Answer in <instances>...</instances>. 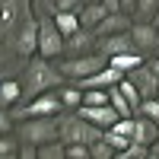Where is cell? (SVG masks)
Returning <instances> with one entry per match:
<instances>
[{"label":"cell","instance_id":"1","mask_svg":"<svg viewBox=\"0 0 159 159\" xmlns=\"http://www.w3.org/2000/svg\"><path fill=\"white\" fill-rule=\"evenodd\" d=\"M64 80L67 76L61 73L57 61H51V57H45V54L35 51V54L29 57V64H25V70H22V96L35 99V96H42V92H51V89L64 86Z\"/></svg>","mask_w":159,"mask_h":159},{"label":"cell","instance_id":"2","mask_svg":"<svg viewBox=\"0 0 159 159\" xmlns=\"http://www.w3.org/2000/svg\"><path fill=\"white\" fill-rule=\"evenodd\" d=\"M57 127H61V140L64 143H96L102 137V127L86 121L80 111H61L57 115Z\"/></svg>","mask_w":159,"mask_h":159},{"label":"cell","instance_id":"3","mask_svg":"<svg viewBox=\"0 0 159 159\" xmlns=\"http://www.w3.org/2000/svg\"><path fill=\"white\" fill-rule=\"evenodd\" d=\"M16 134H19V140H25V143H35V147H42V143H48V140H57V137H61L57 115L22 118V121H16Z\"/></svg>","mask_w":159,"mask_h":159},{"label":"cell","instance_id":"4","mask_svg":"<svg viewBox=\"0 0 159 159\" xmlns=\"http://www.w3.org/2000/svg\"><path fill=\"white\" fill-rule=\"evenodd\" d=\"M64 51H67V35L57 29L54 13L48 10L38 16V54L54 61V57H64Z\"/></svg>","mask_w":159,"mask_h":159},{"label":"cell","instance_id":"5","mask_svg":"<svg viewBox=\"0 0 159 159\" xmlns=\"http://www.w3.org/2000/svg\"><path fill=\"white\" fill-rule=\"evenodd\" d=\"M57 61V57H54ZM105 64H108V57L99 54V51H89V54H64V61H57L61 73L70 80V83H76V80H86L92 76L96 70H102Z\"/></svg>","mask_w":159,"mask_h":159},{"label":"cell","instance_id":"6","mask_svg":"<svg viewBox=\"0 0 159 159\" xmlns=\"http://www.w3.org/2000/svg\"><path fill=\"white\" fill-rule=\"evenodd\" d=\"M61 111H64V102L57 96V89H51V92H42V96H35V99L19 102L16 108H13V118L22 121V118H42V115H61Z\"/></svg>","mask_w":159,"mask_h":159},{"label":"cell","instance_id":"7","mask_svg":"<svg viewBox=\"0 0 159 159\" xmlns=\"http://www.w3.org/2000/svg\"><path fill=\"white\" fill-rule=\"evenodd\" d=\"M13 48H16L22 57H32L38 51V16H29L16 29V35H13Z\"/></svg>","mask_w":159,"mask_h":159},{"label":"cell","instance_id":"8","mask_svg":"<svg viewBox=\"0 0 159 159\" xmlns=\"http://www.w3.org/2000/svg\"><path fill=\"white\" fill-rule=\"evenodd\" d=\"M96 51L105 57H115V54H124V51H137V45L130 38V32H115V35H102L96 42Z\"/></svg>","mask_w":159,"mask_h":159},{"label":"cell","instance_id":"9","mask_svg":"<svg viewBox=\"0 0 159 159\" xmlns=\"http://www.w3.org/2000/svg\"><path fill=\"white\" fill-rule=\"evenodd\" d=\"M130 38H134L137 51H143V54H153V51L159 48V29H156V22H134V25H130Z\"/></svg>","mask_w":159,"mask_h":159},{"label":"cell","instance_id":"10","mask_svg":"<svg viewBox=\"0 0 159 159\" xmlns=\"http://www.w3.org/2000/svg\"><path fill=\"white\" fill-rule=\"evenodd\" d=\"M76 111L83 115L86 121H92L96 127H102V130H108V127L118 121V118H121V115L115 111V105H111V102H105V105H80Z\"/></svg>","mask_w":159,"mask_h":159},{"label":"cell","instance_id":"11","mask_svg":"<svg viewBox=\"0 0 159 159\" xmlns=\"http://www.w3.org/2000/svg\"><path fill=\"white\" fill-rule=\"evenodd\" d=\"M127 80H130V83L140 89V96H143V99L159 96V76H156V73L147 67V61H143L137 70H130V73H127Z\"/></svg>","mask_w":159,"mask_h":159},{"label":"cell","instance_id":"12","mask_svg":"<svg viewBox=\"0 0 159 159\" xmlns=\"http://www.w3.org/2000/svg\"><path fill=\"white\" fill-rule=\"evenodd\" d=\"M96 42H99L96 32L80 25L73 35H67V51H64V54H89V51H96Z\"/></svg>","mask_w":159,"mask_h":159},{"label":"cell","instance_id":"13","mask_svg":"<svg viewBox=\"0 0 159 159\" xmlns=\"http://www.w3.org/2000/svg\"><path fill=\"white\" fill-rule=\"evenodd\" d=\"M130 25H134L130 13H108L92 32H96V38H102V35H115V32H130Z\"/></svg>","mask_w":159,"mask_h":159},{"label":"cell","instance_id":"14","mask_svg":"<svg viewBox=\"0 0 159 159\" xmlns=\"http://www.w3.org/2000/svg\"><path fill=\"white\" fill-rule=\"evenodd\" d=\"M156 137H159V124L153 121V118H147V115H137V124H134V140H137V143H143V147H153V143H156Z\"/></svg>","mask_w":159,"mask_h":159},{"label":"cell","instance_id":"15","mask_svg":"<svg viewBox=\"0 0 159 159\" xmlns=\"http://www.w3.org/2000/svg\"><path fill=\"white\" fill-rule=\"evenodd\" d=\"M22 80H0V105L3 108H16L22 102Z\"/></svg>","mask_w":159,"mask_h":159},{"label":"cell","instance_id":"16","mask_svg":"<svg viewBox=\"0 0 159 159\" xmlns=\"http://www.w3.org/2000/svg\"><path fill=\"white\" fill-rule=\"evenodd\" d=\"M105 16H108V10H105L102 0H96V3H83V7H80V25H83V29H96Z\"/></svg>","mask_w":159,"mask_h":159},{"label":"cell","instance_id":"17","mask_svg":"<svg viewBox=\"0 0 159 159\" xmlns=\"http://www.w3.org/2000/svg\"><path fill=\"white\" fill-rule=\"evenodd\" d=\"M143 61H147V54H143V51H124V54H115V57H108V64H111V67H118L121 73L137 70Z\"/></svg>","mask_w":159,"mask_h":159},{"label":"cell","instance_id":"18","mask_svg":"<svg viewBox=\"0 0 159 159\" xmlns=\"http://www.w3.org/2000/svg\"><path fill=\"white\" fill-rule=\"evenodd\" d=\"M57 96H61V102H64V111H76L80 105H83V89H80L76 83L57 86Z\"/></svg>","mask_w":159,"mask_h":159},{"label":"cell","instance_id":"19","mask_svg":"<svg viewBox=\"0 0 159 159\" xmlns=\"http://www.w3.org/2000/svg\"><path fill=\"white\" fill-rule=\"evenodd\" d=\"M159 13V0H137L134 10H130V19L134 22H156Z\"/></svg>","mask_w":159,"mask_h":159},{"label":"cell","instance_id":"20","mask_svg":"<svg viewBox=\"0 0 159 159\" xmlns=\"http://www.w3.org/2000/svg\"><path fill=\"white\" fill-rule=\"evenodd\" d=\"M19 134L10 130V134H0V159H16L19 156Z\"/></svg>","mask_w":159,"mask_h":159},{"label":"cell","instance_id":"21","mask_svg":"<svg viewBox=\"0 0 159 159\" xmlns=\"http://www.w3.org/2000/svg\"><path fill=\"white\" fill-rule=\"evenodd\" d=\"M38 159H67V143H64L61 137L42 143V147H38Z\"/></svg>","mask_w":159,"mask_h":159},{"label":"cell","instance_id":"22","mask_svg":"<svg viewBox=\"0 0 159 159\" xmlns=\"http://www.w3.org/2000/svg\"><path fill=\"white\" fill-rule=\"evenodd\" d=\"M108 102L115 105V111L121 115V118H127V115H134V108H130V102L124 99V92H121V86H111V89H108Z\"/></svg>","mask_w":159,"mask_h":159},{"label":"cell","instance_id":"23","mask_svg":"<svg viewBox=\"0 0 159 159\" xmlns=\"http://www.w3.org/2000/svg\"><path fill=\"white\" fill-rule=\"evenodd\" d=\"M54 22L64 35H73L80 29V13H54Z\"/></svg>","mask_w":159,"mask_h":159},{"label":"cell","instance_id":"24","mask_svg":"<svg viewBox=\"0 0 159 159\" xmlns=\"http://www.w3.org/2000/svg\"><path fill=\"white\" fill-rule=\"evenodd\" d=\"M118 86H121V92H124V99L130 102V108H134V115H137V111H140V102H143V96H140V89H137L134 83H130L127 76H124L121 83H118Z\"/></svg>","mask_w":159,"mask_h":159},{"label":"cell","instance_id":"25","mask_svg":"<svg viewBox=\"0 0 159 159\" xmlns=\"http://www.w3.org/2000/svg\"><path fill=\"white\" fill-rule=\"evenodd\" d=\"M89 150H92V159H115V156H118V150H115V147H111V143L105 140V137H99V140L92 143Z\"/></svg>","mask_w":159,"mask_h":159},{"label":"cell","instance_id":"26","mask_svg":"<svg viewBox=\"0 0 159 159\" xmlns=\"http://www.w3.org/2000/svg\"><path fill=\"white\" fill-rule=\"evenodd\" d=\"M150 156V147H143V143H137V140H130L127 147L118 153V159H147Z\"/></svg>","mask_w":159,"mask_h":159},{"label":"cell","instance_id":"27","mask_svg":"<svg viewBox=\"0 0 159 159\" xmlns=\"http://www.w3.org/2000/svg\"><path fill=\"white\" fill-rule=\"evenodd\" d=\"M83 0H48V10L51 13H80Z\"/></svg>","mask_w":159,"mask_h":159},{"label":"cell","instance_id":"28","mask_svg":"<svg viewBox=\"0 0 159 159\" xmlns=\"http://www.w3.org/2000/svg\"><path fill=\"white\" fill-rule=\"evenodd\" d=\"M13 19H16V0H0V29H7Z\"/></svg>","mask_w":159,"mask_h":159},{"label":"cell","instance_id":"29","mask_svg":"<svg viewBox=\"0 0 159 159\" xmlns=\"http://www.w3.org/2000/svg\"><path fill=\"white\" fill-rule=\"evenodd\" d=\"M108 102V89H83V105H105Z\"/></svg>","mask_w":159,"mask_h":159},{"label":"cell","instance_id":"30","mask_svg":"<svg viewBox=\"0 0 159 159\" xmlns=\"http://www.w3.org/2000/svg\"><path fill=\"white\" fill-rule=\"evenodd\" d=\"M137 115H147V118H153V121L159 124V96H153V99H143Z\"/></svg>","mask_w":159,"mask_h":159},{"label":"cell","instance_id":"31","mask_svg":"<svg viewBox=\"0 0 159 159\" xmlns=\"http://www.w3.org/2000/svg\"><path fill=\"white\" fill-rule=\"evenodd\" d=\"M67 159H92L89 143H67Z\"/></svg>","mask_w":159,"mask_h":159},{"label":"cell","instance_id":"32","mask_svg":"<svg viewBox=\"0 0 159 159\" xmlns=\"http://www.w3.org/2000/svg\"><path fill=\"white\" fill-rule=\"evenodd\" d=\"M102 3H105V10H108V13H124L121 0H102Z\"/></svg>","mask_w":159,"mask_h":159},{"label":"cell","instance_id":"33","mask_svg":"<svg viewBox=\"0 0 159 159\" xmlns=\"http://www.w3.org/2000/svg\"><path fill=\"white\" fill-rule=\"evenodd\" d=\"M147 67H150V70L159 76V54H147Z\"/></svg>","mask_w":159,"mask_h":159},{"label":"cell","instance_id":"34","mask_svg":"<svg viewBox=\"0 0 159 159\" xmlns=\"http://www.w3.org/2000/svg\"><path fill=\"white\" fill-rule=\"evenodd\" d=\"M150 156H153V159H159V137H156V143L150 147Z\"/></svg>","mask_w":159,"mask_h":159},{"label":"cell","instance_id":"35","mask_svg":"<svg viewBox=\"0 0 159 159\" xmlns=\"http://www.w3.org/2000/svg\"><path fill=\"white\" fill-rule=\"evenodd\" d=\"M83 3H96V0H83Z\"/></svg>","mask_w":159,"mask_h":159},{"label":"cell","instance_id":"36","mask_svg":"<svg viewBox=\"0 0 159 159\" xmlns=\"http://www.w3.org/2000/svg\"><path fill=\"white\" fill-rule=\"evenodd\" d=\"M153 54H159V48H156V51H153Z\"/></svg>","mask_w":159,"mask_h":159},{"label":"cell","instance_id":"37","mask_svg":"<svg viewBox=\"0 0 159 159\" xmlns=\"http://www.w3.org/2000/svg\"><path fill=\"white\" fill-rule=\"evenodd\" d=\"M156 22H159V13H156Z\"/></svg>","mask_w":159,"mask_h":159},{"label":"cell","instance_id":"38","mask_svg":"<svg viewBox=\"0 0 159 159\" xmlns=\"http://www.w3.org/2000/svg\"><path fill=\"white\" fill-rule=\"evenodd\" d=\"M156 29H159V22H156Z\"/></svg>","mask_w":159,"mask_h":159}]
</instances>
